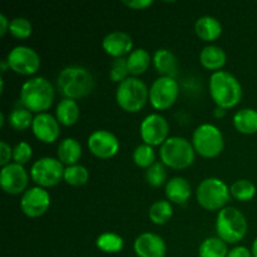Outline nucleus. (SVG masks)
Wrapping results in <instances>:
<instances>
[{
    "label": "nucleus",
    "mask_w": 257,
    "mask_h": 257,
    "mask_svg": "<svg viewBox=\"0 0 257 257\" xmlns=\"http://www.w3.org/2000/svg\"><path fill=\"white\" fill-rule=\"evenodd\" d=\"M173 216V206L168 200H158L152 203L148 217L155 225H166Z\"/></svg>",
    "instance_id": "nucleus-28"
},
{
    "label": "nucleus",
    "mask_w": 257,
    "mask_h": 257,
    "mask_svg": "<svg viewBox=\"0 0 257 257\" xmlns=\"http://www.w3.org/2000/svg\"><path fill=\"white\" fill-rule=\"evenodd\" d=\"M33 120H34L33 113L24 107L14 108L9 114L10 127L15 131H20V132L27 131L28 128H32Z\"/></svg>",
    "instance_id": "nucleus-31"
},
{
    "label": "nucleus",
    "mask_w": 257,
    "mask_h": 257,
    "mask_svg": "<svg viewBox=\"0 0 257 257\" xmlns=\"http://www.w3.org/2000/svg\"><path fill=\"white\" fill-rule=\"evenodd\" d=\"M192 146L196 155L207 160L218 157L225 148V138L220 128L211 123L198 125L192 135Z\"/></svg>",
    "instance_id": "nucleus-8"
},
{
    "label": "nucleus",
    "mask_w": 257,
    "mask_h": 257,
    "mask_svg": "<svg viewBox=\"0 0 257 257\" xmlns=\"http://www.w3.org/2000/svg\"><path fill=\"white\" fill-rule=\"evenodd\" d=\"M151 63H153V58L148 53V50L143 48L133 49L127 57L128 70H130L131 77H136L145 74L151 67Z\"/></svg>",
    "instance_id": "nucleus-26"
},
{
    "label": "nucleus",
    "mask_w": 257,
    "mask_h": 257,
    "mask_svg": "<svg viewBox=\"0 0 257 257\" xmlns=\"http://www.w3.org/2000/svg\"><path fill=\"white\" fill-rule=\"evenodd\" d=\"M123 4H124L127 8H130V9H133V10H145L147 9L148 7H151V5L153 4V2L152 0H131V2L124 0Z\"/></svg>",
    "instance_id": "nucleus-39"
},
{
    "label": "nucleus",
    "mask_w": 257,
    "mask_h": 257,
    "mask_svg": "<svg viewBox=\"0 0 257 257\" xmlns=\"http://www.w3.org/2000/svg\"><path fill=\"white\" fill-rule=\"evenodd\" d=\"M8 69H10V68H9V64H8L7 58H5V59H3L2 62H0V70H2V73H5Z\"/></svg>",
    "instance_id": "nucleus-42"
},
{
    "label": "nucleus",
    "mask_w": 257,
    "mask_h": 257,
    "mask_svg": "<svg viewBox=\"0 0 257 257\" xmlns=\"http://www.w3.org/2000/svg\"><path fill=\"white\" fill-rule=\"evenodd\" d=\"M9 33L17 39H27L32 35L33 25L27 18L17 17L10 20Z\"/></svg>",
    "instance_id": "nucleus-35"
},
{
    "label": "nucleus",
    "mask_w": 257,
    "mask_h": 257,
    "mask_svg": "<svg viewBox=\"0 0 257 257\" xmlns=\"http://www.w3.org/2000/svg\"><path fill=\"white\" fill-rule=\"evenodd\" d=\"M13 160V148L8 145L5 141L0 142V166H4L12 163L10 161Z\"/></svg>",
    "instance_id": "nucleus-38"
},
{
    "label": "nucleus",
    "mask_w": 257,
    "mask_h": 257,
    "mask_svg": "<svg viewBox=\"0 0 257 257\" xmlns=\"http://www.w3.org/2000/svg\"><path fill=\"white\" fill-rule=\"evenodd\" d=\"M95 246L102 252L117 253L122 251L123 247H124V240L118 233L103 232L97 237Z\"/></svg>",
    "instance_id": "nucleus-29"
},
{
    "label": "nucleus",
    "mask_w": 257,
    "mask_h": 257,
    "mask_svg": "<svg viewBox=\"0 0 257 257\" xmlns=\"http://www.w3.org/2000/svg\"><path fill=\"white\" fill-rule=\"evenodd\" d=\"M208 90L216 105L222 109L236 107L242 99V87L237 78L226 70L211 74Z\"/></svg>",
    "instance_id": "nucleus-3"
},
{
    "label": "nucleus",
    "mask_w": 257,
    "mask_h": 257,
    "mask_svg": "<svg viewBox=\"0 0 257 257\" xmlns=\"http://www.w3.org/2000/svg\"><path fill=\"white\" fill-rule=\"evenodd\" d=\"M89 152L99 160H110L119 152L120 143L114 133L107 130H97L88 137Z\"/></svg>",
    "instance_id": "nucleus-13"
},
{
    "label": "nucleus",
    "mask_w": 257,
    "mask_h": 257,
    "mask_svg": "<svg viewBox=\"0 0 257 257\" xmlns=\"http://www.w3.org/2000/svg\"><path fill=\"white\" fill-rule=\"evenodd\" d=\"M225 114H226V109H222V108H220V107L216 108V110H215L216 117L220 118V117H223Z\"/></svg>",
    "instance_id": "nucleus-43"
},
{
    "label": "nucleus",
    "mask_w": 257,
    "mask_h": 257,
    "mask_svg": "<svg viewBox=\"0 0 257 257\" xmlns=\"http://www.w3.org/2000/svg\"><path fill=\"white\" fill-rule=\"evenodd\" d=\"M94 77L82 65H69L60 70L57 85L60 94L68 99L77 100L89 95L94 89Z\"/></svg>",
    "instance_id": "nucleus-1"
},
{
    "label": "nucleus",
    "mask_w": 257,
    "mask_h": 257,
    "mask_svg": "<svg viewBox=\"0 0 257 257\" xmlns=\"http://www.w3.org/2000/svg\"><path fill=\"white\" fill-rule=\"evenodd\" d=\"M195 32L201 40L212 43L222 35V24L217 18L203 15L196 20Z\"/></svg>",
    "instance_id": "nucleus-19"
},
{
    "label": "nucleus",
    "mask_w": 257,
    "mask_h": 257,
    "mask_svg": "<svg viewBox=\"0 0 257 257\" xmlns=\"http://www.w3.org/2000/svg\"><path fill=\"white\" fill-rule=\"evenodd\" d=\"M130 74V70H128V64H127V58H117L112 62L109 68V78L112 82L114 83H122L124 82Z\"/></svg>",
    "instance_id": "nucleus-36"
},
{
    "label": "nucleus",
    "mask_w": 257,
    "mask_h": 257,
    "mask_svg": "<svg viewBox=\"0 0 257 257\" xmlns=\"http://www.w3.org/2000/svg\"><path fill=\"white\" fill-rule=\"evenodd\" d=\"M54 97V88L44 77L30 78L25 80L20 88V104L35 114L49 110Z\"/></svg>",
    "instance_id": "nucleus-2"
},
{
    "label": "nucleus",
    "mask_w": 257,
    "mask_h": 257,
    "mask_svg": "<svg viewBox=\"0 0 257 257\" xmlns=\"http://www.w3.org/2000/svg\"><path fill=\"white\" fill-rule=\"evenodd\" d=\"M65 183L73 187H82V186L87 185V182L89 181V171L85 166L79 165H73L65 167L64 171V178Z\"/></svg>",
    "instance_id": "nucleus-30"
},
{
    "label": "nucleus",
    "mask_w": 257,
    "mask_h": 257,
    "mask_svg": "<svg viewBox=\"0 0 257 257\" xmlns=\"http://www.w3.org/2000/svg\"><path fill=\"white\" fill-rule=\"evenodd\" d=\"M230 193L240 202H248L256 195V186L248 180H237L230 186Z\"/></svg>",
    "instance_id": "nucleus-32"
},
{
    "label": "nucleus",
    "mask_w": 257,
    "mask_h": 257,
    "mask_svg": "<svg viewBox=\"0 0 257 257\" xmlns=\"http://www.w3.org/2000/svg\"><path fill=\"white\" fill-rule=\"evenodd\" d=\"M165 193L171 203L183 205L191 197V185L186 178L180 177V176L172 177L166 183Z\"/></svg>",
    "instance_id": "nucleus-20"
},
{
    "label": "nucleus",
    "mask_w": 257,
    "mask_h": 257,
    "mask_svg": "<svg viewBox=\"0 0 257 257\" xmlns=\"http://www.w3.org/2000/svg\"><path fill=\"white\" fill-rule=\"evenodd\" d=\"M102 48L109 57L124 58V55H130L133 50V39L128 33L115 30L110 32L103 38Z\"/></svg>",
    "instance_id": "nucleus-18"
},
{
    "label": "nucleus",
    "mask_w": 257,
    "mask_h": 257,
    "mask_svg": "<svg viewBox=\"0 0 257 257\" xmlns=\"http://www.w3.org/2000/svg\"><path fill=\"white\" fill-rule=\"evenodd\" d=\"M153 65L161 77L176 78L178 74V60L177 57L171 50L158 49L153 54Z\"/></svg>",
    "instance_id": "nucleus-22"
},
{
    "label": "nucleus",
    "mask_w": 257,
    "mask_h": 257,
    "mask_svg": "<svg viewBox=\"0 0 257 257\" xmlns=\"http://www.w3.org/2000/svg\"><path fill=\"white\" fill-rule=\"evenodd\" d=\"M32 132L34 137L42 143H54L60 136V124L55 115L50 113H40L34 115L32 124Z\"/></svg>",
    "instance_id": "nucleus-16"
},
{
    "label": "nucleus",
    "mask_w": 257,
    "mask_h": 257,
    "mask_svg": "<svg viewBox=\"0 0 257 257\" xmlns=\"http://www.w3.org/2000/svg\"><path fill=\"white\" fill-rule=\"evenodd\" d=\"M233 127L241 135L257 133V110L252 108H242L233 115Z\"/></svg>",
    "instance_id": "nucleus-25"
},
{
    "label": "nucleus",
    "mask_w": 257,
    "mask_h": 257,
    "mask_svg": "<svg viewBox=\"0 0 257 257\" xmlns=\"http://www.w3.org/2000/svg\"><path fill=\"white\" fill-rule=\"evenodd\" d=\"M180 95V84L176 78L160 77L150 88V103L155 109L167 110Z\"/></svg>",
    "instance_id": "nucleus-10"
},
{
    "label": "nucleus",
    "mask_w": 257,
    "mask_h": 257,
    "mask_svg": "<svg viewBox=\"0 0 257 257\" xmlns=\"http://www.w3.org/2000/svg\"><path fill=\"white\" fill-rule=\"evenodd\" d=\"M82 145L75 138H64L60 141L57 150V158L64 166H73L79 162L82 157Z\"/></svg>",
    "instance_id": "nucleus-23"
},
{
    "label": "nucleus",
    "mask_w": 257,
    "mask_h": 257,
    "mask_svg": "<svg viewBox=\"0 0 257 257\" xmlns=\"http://www.w3.org/2000/svg\"><path fill=\"white\" fill-rule=\"evenodd\" d=\"M4 123H5V114L4 113H0V127H4Z\"/></svg>",
    "instance_id": "nucleus-45"
},
{
    "label": "nucleus",
    "mask_w": 257,
    "mask_h": 257,
    "mask_svg": "<svg viewBox=\"0 0 257 257\" xmlns=\"http://www.w3.org/2000/svg\"><path fill=\"white\" fill-rule=\"evenodd\" d=\"M160 158L166 167L177 171L186 170L195 162L196 151L187 138L173 136L161 146Z\"/></svg>",
    "instance_id": "nucleus-4"
},
{
    "label": "nucleus",
    "mask_w": 257,
    "mask_h": 257,
    "mask_svg": "<svg viewBox=\"0 0 257 257\" xmlns=\"http://www.w3.org/2000/svg\"><path fill=\"white\" fill-rule=\"evenodd\" d=\"M7 60L13 72L24 75V77L34 75L40 69V64H42L37 50L27 45H17L13 48L8 53Z\"/></svg>",
    "instance_id": "nucleus-11"
},
{
    "label": "nucleus",
    "mask_w": 257,
    "mask_h": 257,
    "mask_svg": "<svg viewBox=\"0 0 257 257\" xmlns=\"http://www.w3.org/2000/svg\"><path fill=\"white\" fill-rule=\"evenodd\" d=\"M170 124L160 113H151L146 115L140 125V135L143 143L148 146H162L168 140Z\"/></svg>",
    "instance_id": "nucleus-12"
},
{
    "label": "nucleus",
    "mask_w": 257,
    "mask_h": 257,
    "mask_svg": "<svg viewBox=\"0 0 257 257\" xmlns=\"http://www.w3.org/2000/svg\"><path fill=\"white\" fill-rule=\"evenodd\" d=\"M227 243L217 236L207 237L198 247V257H227Z\"/></svg>",
    "instance_id": "nucleus-27"
},
{
    "label": "nucleus",
    "mask_w": 257,
    "mask_h": 257,
    "mask_svg": "<svg viewBox=\"0 0 257 257\" xmlns=\"http://www.w3.org/2000/svg\"><path fill=\"white\" fill-rule=\"evenodd\" d=\"M251 252H252L253 257H257V237L255 238V241L252 242V247H251Z\"/></svg>",
    "instance_id": "nucleus-44"
},
{
    "label": "nucleus",
    "mask_w": 257,
    "mask_h": 257,
    "mask_svg": "<svg viewBox=\"0 0 257 257\" xmlns=\"http://www.w3.org/2000/svg\"><path fill=\"white\" fill-rule=\"evenodd\" d=\"M133 248L138 257H166L167 255L165 240L153 232H143L137 236Z\"/></svg>",
    "instance_id": "nucleus-17"
},
{
    "label": "nucleus",
    "mask_w": 257,
    "mask_h": 257,
    "mask_svg": "<svg viewBox=\"0 0 257 257\" xmlns=\"http://www.w3.org/2000/svg\"><path fill=\"white\" fill-rule=\"evenodd\" d=\"M50 207V195L45 188L30 187L20 198V210L27 217L38 218L44 215Z\"/></svg>",
    "instance_id": "nucleus-15"
},
{
    "label": "nucleus",
    "mask_w": 257,
    "mask_h": 257,
    "mask_svg": "<svg viewBox=\"0 0 257 257\" xmlns=\"http://www.w3.org/2000/svg\"><path fill=\"white\" fill-rule=\"evenodd\" d=\"M227 62V54L221 47L215 44L207 45L203 48L200 53V63L205 69L220 72L226 65Z\"/></svg>",
    "instance_id": "nucleus-21"
},
{
    "label": "nucleus",
    "mask_w": 257,
    "mask_h": 257,
    "mask_svg": "<svg viewBox=\"0 0 257 257\" xmlns=\"http://www.w3.org/2000/svg\"><path fill=\"white\" fill-rule=\"evenodd\" d=\"M133 162L136 166H138L140 168H150L153 163L156 162V152L153 150L152 146H148L146 143L137 146L133 151Z\"/></svg>",
    "instance_id": "nucleus-33"
},
{
    "label": "nucleus",
    "mask_w": 257,
    "mask_h": 257,
    "mask_svg": "<svg viewBox=\"0 0 257 257\" xmlns=\"http://www.w3.org/2000/svg\"><path fill=\"white\" fill-rule=\"evenodd\" d=\"M29 175L24 166L12 162L2 167L0 186L5 193L12 196L23 195L28 190Z\"/></svg>",
    "instance_id": "nucleus-14"
},
{
    "label": "nucleus",
    "mask_w": 257,
    "mask_h": 257,
    "mask_svg": "<svg viewBox=\"0 0 257 257\" xmlns=\"http://www.w3.org/2000/svg\"><path fill=\"white\" fill-rule=\"evenodd\" d=\"M64 165L58 158L42 157L33 163L30 178L38 187L47 190L57 186L64 178Z\"/></svg>",
    "instance_id": "nucleus-9"
},
{
    "label": "nucleus",
    "mask_w": 257,
    "mask_h": 257,
    "mask_svg": "<svg viewBox=\"0 0 257 257\" xmlns=\"http://www.w3.org/2000/svg\"><path fill=\"white\" fill-rule=\"evenodd\" d=\"M33 157V148L30 143L22 141L13 147V161L18 165H27Z\"/></svg>",
    "instance_id": "nucleus-37"
},
{
    "label": "nucleus",
    "mask_w": 257,
    "mask_h": 257,
    "mask_svg": "<svg viewBox=\"0 0 257 257\" xmlns=\"http://www.w3.org/2000/svg\"><path fill=\"white\" fill-rule=\"evenodd\" d=\"M80 108L77 100L63 98L55 108V118L59 124L64 127H72L79 120Z\"/></svg>",
    "instance_id": "nucleus-24"
},
{
    "label": "nucleus",
    "mask_w": 257,
    "mask_h": 257,
    "mask_svg": "<svg viewBox=\"0 0 257 257\" xmlns=\"http://www.w3.org/2000/svg\"><path fill=\"white\" fill-rule=\"evenodd\" d=\"M227 257H253L251 250H248L246 246H236L228 251Z\"/></svg>",
    "instance_id": "nucleus-40"
},
{
    "label": "nucleus",
    "mask_w": 257,
    "mask_h": 257,
    "mask_svg": "<svg viewBox=\"0 0 257 257\" xmlns=\"http://www.w3.org/2000/svg\"><path fill=\"white\" fill-rule=\"evenodd\" d=\"M197 202L203 210L218 211L227 207V203L231 198L230 187L217 177H208L201 181L196 190Z\"/></svg>",
    "instance_id": "nucleus-7"
},
{
    "label": "nucleus",
    "mask_w": 257,
    "mask_h": 257,
    "mask_svg": "<svg viewBox=\"0 0 257 257\" xmlns=\"http://www.w3.org/2000/svg\"><path fill=\"white\" fill-rule=\"evenodd\" d=\"M10 28V20L8 19L5 14H0V35L4 37Z\"/></svg>",
    "instance_id": "nucleus-41"
},
{
    "label": "nucleus",
    "mask_w": 257,
    "mask_h": 257,
    "mask_svg": "<svg viewBox=\"0 0 257 257\" xmlns=\"http://www.w3.org/2000/svg\"><path fill=\"white\" fill-rule=\"evenodd\" d=\"M146 181L152 187H161L167 183V171L162 162H155L146 170Z\"/></svg>",
    "instance_id": "nucleus-34"
},
{
    "label": "nucleus",
    "mask_w": 257,
    "mask_h": 257,
    "mask_svg": "<svg viewBox=\"0 0 257 257\" xmlns=\"http://www.w3.org/2000/svg\"><path fill=\"white\" fill-rule=\"evenodd\" d=\"M216 233L217 237L227 245L240 242L247 233V220L245 215L232 206L222 208L216 217Z\"/></svg>",
    "instance_id": "nucleus-5"
},
{
    "label": "nucleus",
    "mask_w": 257,
    "mask_h": 257,
    "mask_svg": "<svg viewBox=\"0 0 257 257\" xmlns=\"http://www.w3.org/2000/svg\"><path fill=\"white\" fill-rule=\"evenodd\" d=\"M150 100V88L140 78L130 77L119 83L115 90L118 107L127 113H138Z\"/></svg>",
    "instance_id": "nucleus-6"
}]
</instances>
